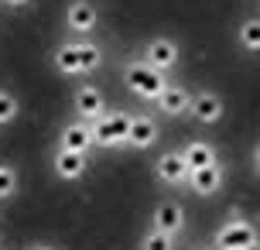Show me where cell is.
<instances>
[{
    "mask_svg": "<svg viewBox=\"0 0 260 250\" xmlns=\"http://www.w3.org/2000/svg\"><path fill=\"white\" fill-rule=\"evenodd\" d=\"M72 110H76V117L79 120H96V117H103L106 113V96L96 86H79L76 96H72Z\"/></svg>",
    "mask_w": 260,
    "mask_h": 250,
    "instance_id": "cell-11",
    "label": "cell"
},
{
    "mask_svg": "<svg viewBox=\"0 0 260 250\" xmlns=\"http://www.w3.org/2000/svg\"><path fill=\"white\" fill-rule=\"evenodd\" d=\"M212 250H216V247H212Z\"/></svg>",
    "mask_w": 260,
    "mask_h": 250,
    "instance_id": "cell-26",
    "label": "cell"
},
{
    "mask_svg": "<svg viewBox=\"0 0 260 250\" xmlns=\"http://www.w3.org/2000/svg\"><path fill=\"white\" fill-rule=\"evenodd\" d=\"M154 106L165 113V117H185L188 113V106H192V92L185 89V86H165L161 96L154 100Z\"/></svg>",
    "mask_w": 260,
    "mask_h": 250,
    "instance_id": "cell-13",
    "label": "cell"
},
{
    "mask_svg": "<svg viewBox=\"0 0 260 250\" xmlns=\"http://www.w3.org/2000/svg\"><path fill=\"white\" fill-rule=\"evenodd\" d=\"M188 113H192L199 123H206V127H212V123H219L222 113H226V103H222L219 92L212 89H202L192 96V106H188Z\"/></svg>",
    "mask_w": 260,
    "mask_h": 250,
    "instance_id": "cell-7",
    "label": "cell"
},
{
    "mask_svg": "<svg viewBox=\"0 0 260 250\" xmlns=\"http://www.w3.org/2000/svg\"><path fill=\"white\" fill-rule=\"evenodd\" d=\"M0 250H4V247H0Z\"/></svg>",
    "mask_w": 260,
    "mask_h": 250,
    "instance_id": "cell-27",
    "label": "cell"
},
{
    "mask_svg": "<svg viewBox=\"0 0 260 250\" xmlns=\"http://www.w3.org/2000/svg\"><path fill=\"white\" fill-rule=\"evenodd\" d=\"M175 240L178 237H168V233H161V230H147L141 237V250H175Z\"/></svg>",
    "mask_w": 260,
    "mask_h": 250,
    "instance_id": "cell-19",
    "label": "cell"
},
{
    "mask_svg": "<svg viewBox=\"0 0 260 250\" xmlns=\"http://www.w3.org/2000/svg\"><path fill=\"white\" fill-rule=\"evenodd\" d=\"M151 226L161 230V233H168V237H178V233L185 230V209H182V202H175V199L157 202L154 212H151Z\"/></svg>",
    "mask_w": 260,
    "mask_h": 250,
    "instance_id": "cell-5",
    "label": "cell"
},
{
    "mask_svg": "<svg viewBox=\"0 0 260 250\" xmlns=\"http://www.w3.org/2000/svg\"><path fill=\"white\" fill-rule=\"evenodd\" d=\"M257 240V226L247 223V220H230L216 230V250H247L250 243Z\"/></svg>",
    "mask_w": 260,
    "mask_h": 250,
    "instance_id": "cell-3",
    "label": "cell"
},
{
    "mask_svg": "<svg viewBox=\"0 0 260 250\" xmlns=\"http://www.w3.org/2000/svg\"><path fill=\"white\" fill-rule=\"evenodd\" d=\"M17 113H21V103H17V96H11L7 89H0V127L14 123V120H17Z\"/></svg>",
    "mask_w": 260,
    "mask_h": 250,
    "instance_id": "cell-20",
    "label": "cell"
},
{
    "mask_svg": "<svg viewBox=\"0 0 260 250\" xmlns=\"http://www.w3.org/2000/svg\"><path fill=\"white\" fill-rule=\"evenodd\" d=\"M182 158H185V165H188V171L192 168H202V165H216V147L212 144H206V141H192V144H185L182 147Z\"/></svg>",
    "mask_w": 260,
    "mask_h": 250,
    "instance_id": "cell-15",
    "label": "cell"
},
{
    "mask_svg": "<svg viewBox=\"0 0 260 250\" xmlns=\"http://www.w3.org/2000/svg\"><path fill=\"white\" fill-rule=\"evenodd\" d=\"M154 141H157V120L147 117V113H134V117H130V127H127V141H123V147H130V151H147Z\"/></svg>",
    "mask_w": 260,
    "mask_h": 250,
    "instance_id": "cell-9",
    "label": "cell"
},
{
    "mask_svg": "<svg viewBox=\"0 0 260 250\" xmlns=\"http://www.w3.org/2000/svg\"><path fill=\"white\" fill-rule=\"evenodd\" d=\"M236 41H240V48L243 52H260V17H247L243 24L236 27Z\"/></svg>",
    "mask_w": 260,
    "mask_h": 250,
    "instance_id": "cell-16",
    "label": "cell"
},
{
    "mask_svg": "<svg viewBox=\"0 0 260 250\" xmlns=\"http://www.w3.org/2000/svg\"><path fill=\"white\" fill-rule=\"evenodd\" d=\"M55 175L62 182H79L86 171H89V154L82 151H69V147H55Z\"/></svg>",
    "mask_w": 260,
    "mask_h": 250,
    "instance_id": "cell-10",
    "label": "cell"
},
{
    "mask_svg": "<svg viewBox=\"0 0 260 250\" xmlns=\"http://www.w3.org/2000/svg\"><path fill=\"white\" fill-rule=\"evenodd\" d=\"M154 175H157V182H165V185H185L188 165H185L182 151H165L154 165Z\"/></svg>",
    "mask_w": 260,
    "mask_h": 250,
    "instance_id": "cell-12",
    "label": "cell"
},
{
    "mask_svg": "<svg viewBox=\"0 0 260 250\" xmlns=\"http://www.w3.org/2000/svg\"><path fill=\"white\" fill-rule=\"evenodd\" d=\"M96 24H100V11H96L92 0H72L65 7V27L72 35H89Z\"/></svg>",
    "mask_w": 260,
    "mask_h": 250,
    "instance_id": "cell-8",
    "label": "cell"
},
{
    "mask_svg": "<svg viewBox=\"0 0 260 250\" xmlns=\"http://www.w3.org/2000/svg\"><path fill=\"white\" fill-rule=\"evenodd\" d=\"M178 58H182L178 41H171V38H151L147 45H144V58H141V62H147L151 69H157V72H165V76H168L171 69L178 66Z\"/></svg>",
    "mask_w": 260,
    "mask_h": 250,
    "instance_id": "cell-4",
    "label": "cell"
},
{
    "mask_svg": "<svg viewBox=\"0 0 260 250\" xmlns=\"http://www.w3.org/2000/svg\"><path fill=\"white\" fill-rule=\"evenodd\" d=\"M0 4H4V7H14V11H21V7H27L31 0H0Z\"/></svg>",
    "mask_w": 260,
    "mask_h": 250,
    "instance_id": "cell-22",
    "label": "cell"
},
{
    "mask_svg": "<svg viewBox=\"0 0 260 250\" xmlns=\"http://www.w3.org/2000/svg\"><path fill=\"white\" fill-rule=\"evenodd\" d=\"M58 147H69V151H82V154H89L92 147V131L86 120H72V123H65L62 134H58Z\"/></svg>",
    "mask_w": 260,
    "mask_h": 250,
    "instance_id": "cell-14",
    "label": "cell"
},
{
    "mask_svg": "<svg viewBox=\"0 0 260 250\" xmlns=\"http://www.w3.org/2000/svg\"><path fill=\"white\" fill-rule=\"evenodd\" d=\"M31 250H55V247H31Z\"/></svg>",
    "mask_w": 260,
    "mask_h": 250,
    "instance_id": "cell-25",
    "label": "cell"
},
{
    "mask_svg": "<svg viewBox=\"0 0 260 250\" xmlns=\"http://www.w3.org/2000/svg\"><path fill=\"white\" fill-rule=\"evenodd\" d=\"M127 127H130V113H103V117L89 120L92 131V144L103 147V151H113V147H123L127 141Z\"/></svg>",
    "mask_w": 260,
    "mask_h": 250,
    "instance_id": "cell-2",
    "label": "cell"
},
{
    "mask_svg": "<svg viewBox=\"0 0 260 250\" xmlns=\"http://www.w3.org/2000/svg\"><path fill=\"white\" fill-rule=\"evenodd\" d=\"M76 52H79V72H92V69L103 66V48H100V45L76 41Z\"/></svg>",
    "mask_w": 260,
    "mask_h": 250,
    "instance_id": "cell-18",
    "label": "cell"
},
{
    "mask_svg": "<svg viewBox=\"0 0 260 250\" xmlns=\"http://www.w3.org/2000/svg\"><path fill=\"white\" fill-rule=\"evenodd\" d=\"M253 165H257V171H260V141L253 144Z\"/></svg>",
    "mask_w": 260,
    "mask_h": 250,
    "instance_id": "cell-23",
    "label": "cell"
},
{
    "mask_svg": "<svg viewBox=\"0 0 260 250\" xmlns=\"http://www.w3.org/2000/svg\"><path fill=\"white\" fill-rule=\"evenodd\" d=\"M123 86H127L137 100H144V103H154L157 96H161V89L168 86V79H165V72H157V69H151L147 62H127L123 66Z\"/></svg>",
    "mask_w": 260,
    "mask_h": 250,
    "instance_id": "cell-1",
    "label": "cell"
},
{
    "mask_svg": "<svg viewBox=\"0 0 260 250\" xmlns=\"http://www.w3.org/2000/svg\"><path fill=\"white\" fill-rule=\"evenodd\" d=\"M247 250H260V237H257V240H253V243H250V247H247Z\"/></svg>",
    "mask_w": 260,
    "mask_h": 250,
    "instance_id": "cell-24",
    "label": "cell"
},
{
    "mask_svg": "<svg viewBox=\"0 0 260 250\" xmlns=\"http://www.w3.org/2000/svg\"><path fill=\"white\" fill-rule=\"evenodd\" d=\"M17 168L14 165H0V199H11L17 192Z\"/></svg>",
    "mask_w": 260,
    "mask_h": 250,
    "instance_id": "cell-21",
    "label": "cell"
},
{
    "mask_svg": "<svg viewBox=\"0 0 260 250\" xmlns=\"http://www.w3.org/2000/svg\"><path fill=\"white\" fill-rule=\"evenodd\" d=\"M222 182H226V175H222L219 161H216V165H202V168H192V171H188V178H185V185L192 189L195 196H202V199L216 196V192L222 189Z\"/></svg>",
    "mask_w": 260,
    "mask_h": 250,
    "instance_id": "cell-6",
    "label": "cell"
},
{
    "mask_svg": "<svg viewBox=\"0 0 260 250\" xmlns=\"http://www.w3.org/2000/svg\"><path fill=\"white\" fill-rule=\"evenodd\" d=\"M55 69L62 76H79V52H76V41L69 45H58L55 48Z\"/></svg>",
    "mask_w": 260,
    "mask_h": 250,
    "instance_id": "cell-17",
    "label": "cell"
}]
</instances>
